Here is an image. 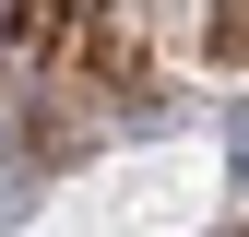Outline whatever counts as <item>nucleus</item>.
I'll use <instances>...</instances> for the list:
<instances>
[{"instance_id": "f257e3e1", "label": "nucleus", "mask_w": 249, "mask_h": 237, "mask_svg": "<svg viewBox=\"0 0 249 237\" xmlns=\"http://www.w3.org/2000/svg\"><path fill=\"white\" fill-rule=\"evenodd\" d=\"M237 178H249V107H237Z\"/></svg>"}]
</instances>
